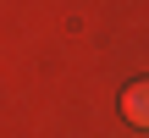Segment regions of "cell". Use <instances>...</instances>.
<instances>
[{
	"label": "cell",
	"mask_w": 149,
	"mask_h": 138,
	"mask_svg": "<svg viewBox=\"0 0 149 138\" xmlns=\"http://www.w3.org/2000/svg\"><path fill=\"white\" fill-rule=\"evenodd\" d=\"M122 116H127V127L149 133V77H138V83L122 89Z\"/></svg>",
	"instance_id": "1"
}]
</instances>
